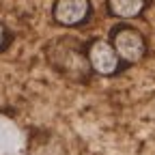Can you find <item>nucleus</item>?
<instances>
[{"mask_svg":"<svg viewBox=\"0 0 155 155\" xmlns=\"http://www.w3.org/2000/svg\"><path fill=\"white\" fill-rule=\"evenodd\" d=\"M45 63L58 75L71 82H91L93 69L86 56V41L69 35H58L43 48Z\"/></svg>","mask_w":155,"mask_h":155,"instance_id":"obj_1","label":"nucleus"},{"mask_svg":"<svg viewBox=\"0 0 155 155\" xmlns=\"http://www.w3.org/2000/svg\"><path fill=\"white\" fill-rule=\"evenodd\" d=\"M108 39L114 45L116 54L121 56L125 67L140 65L149 54V39L147 35L129 22H116L108 30Z\"/></svg>","mask_w":155,"mask_h":155,"instance_id":"obj_2","label":"nucleus"},{"mask_svg":"<svg viewBox=\"0 0 155 155\" xmlns=\"http://www.w3.org/2000/svg\"><path fill=\"white\" fill-rule=\"evenodd\" d=\"M86 56H88L93 75L116 78V75H121L123 69H127L108 37H91L86 41Z\"/></svg>","mask_w":155,"mask_h":155,"instance_id":"obj_3","label":"nucleus"},{"mask_svg":"<svg viewBox=\"0 0 155 155\" xmlns=\"http://www.w3.org/2000/svg\"><path fill=\"white\" fill-rule=\"evenodd\" d=\"M93 0H54L50 15L61 28H82L93 19Z\"/></svg>","mask_w":155,"mask_h":155,"instance_id":"obj_4","label":"nucleus"},{"mask_svg":"<svg viewBox=\"0 0 155 155\" xmlns=\"http://www.w3.org/2000/svg\"><path fill=\"white\" fill-rule=\"evenodd\" d=\"M149 7H151V0H106L108 15L119 19V22L140 17Z\"/></svg>","mask_w":155,"mask_h":155,"instance_id":"obj_5","label":"nucleus"},{"mask_svg":"<svg viewBox=\"0 0 155 155\" xmlns=\"http://www.w3.org/2000/svg\"><path fill=\"white\" fill-rule=\"evenodd\" d=\"M11 43H13V32H11V28L2 22V19H0V54L7 52L11 48Z\"/></svg>","mask_w":155,"mask_h":155,"instance_id":"obj_6","label":"nucleus"}]
</instances>
